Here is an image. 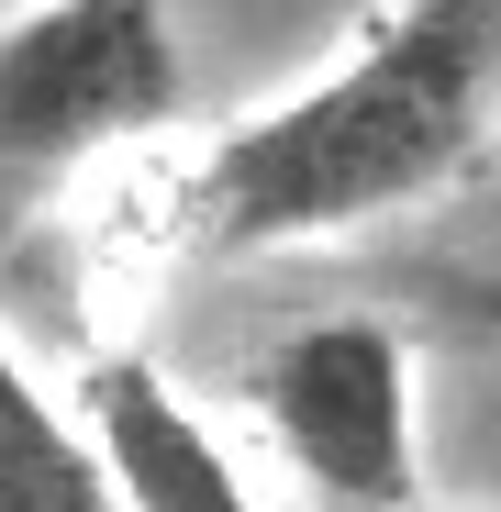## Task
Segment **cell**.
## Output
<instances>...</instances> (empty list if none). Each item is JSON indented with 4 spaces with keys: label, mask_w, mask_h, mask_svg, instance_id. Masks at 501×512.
Returning <instances> with one entry per match:
<instances>
[{
    "label": "cell",
    "mask_w": 501,
    "mask_h": 512,
    "mask_svg": "<svg viewBox=\"0 0 501 512\" xmlns=\"http://www.w3.org/2000/svg\"><path fill=\"white\" fill-rule=\"evenodd\" d=\"M279 479L312 512H424V390L390 312H301L234 379Z\"/></svg>",
    "instance_id": "3"
},
{
    "label": "cell",
    "mask_w": 501,
    "mask_h": 512,
    "mask_svg": "<svg viewBox=\"0 0 501 512\" xmlns=\"http://www.w3.org/2000/svg\"><path fill=\"white\" fill-rule=\"evenodd\" d=\"M424 512H435V501H424Z\"/></svg>",
    "instance_id": "7"
},
{
    "label": "cell",
    "mask_w": 501,
    "mask_h": 512,
    "mask_svg": "<svg viewBox=\"0 0 501 512\" xmlns=\"http://www.w3.org/2000/svg\"><path fill=\"white\" fill-rule=\"evenodd\" d=\"M401 301L424 323H446V334H490L501 346V268H412Z\"/></svg>",
    "instance_id": "6"
},
{
    "label": "cell",
    "mask_w": 501,
    "mask_h": 512,
    "mask_svg": "<svg viewBox=\"0 0 501 512\" xmlns=\"http://www.w3.org/2000/svg\"><path fill=\"white\" fill-rule=\"evenodd\" d=\"M78 412H90V435H101V468H112L123 512H268L245 490L234 446L190 412V390L145 346H101L90 379H78Z\"/></svg>",
    "instance_id": "4"
},
{
    "label": "cell",
    "mask_w": 501,
    "mask_h": 512,
    "mask_svg": "<svg viewBox=\"0 0 501 512\" xmlns=\"http://www.w3.org/2000/svg\"><path fill=\"white\" fill-rule=\"evenodd\" d=\"M501 112V0H379L346 56L245 112L179 167H123L90 201L112 268L156 256H290L435 201Z\"/></svg>",
    "instance_id": "1"
},
{
    "label": "cell",
    "mask_w": 501,
    "mask_h": 512,
    "mask_svg": "<svg viewBox=\"0 0 501 512\" xmlns=\"http://www.w3.org/2000/svg\"><path fill=\"white\" fill-rule=\"evenodd\" d=\"M0 512H123L90 412H56L0 334Z\"/></svg>",
    "instance_id": "5"
},
{
    "label": "cell",
    "mask_w": 501,
    "mask_h": 512,
    "mask_svg": "<svg viewBox=\"0 0 501 512\" xmlns=\"http://www.w3.org/2000/svg\"><path fill=\"white\" fill-rule=\"evenodd\" d=\"M190 101L167 0H23L0 23V279L67 190L145 156Z\"/></svg>",
    "instance_id": "2"
}]
</instances>
